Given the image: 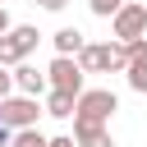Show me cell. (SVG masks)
Instances as JSON below:
<instances>
[{
  "mask_svg": "<svg viewBox=\"0 0 147 147\" xmlns=\"http://www.w3.org/2000/svg\"><path fill=\"white\" fill-rule=\"evenodd\" d=\"M83 74H124L129 69V46L124 41H87L78 51Z\"/></svg>",
  "mask_w": 147,
  "mask_h": 147,
  "instance_id": "obj_1",
  "label": "cell"
},
{
  "mask_svg": "<svg viewBox=\"0 0 147 147\" xmlns=\"http://www.w3.org/2000/svg\"><path fill=\"white\" fill-rule=\"evenodd\" d=\"M115 110H119V96H115L110 87H87V92L78 96L74 119H78V124H110Z\"/></svg>",
  "mask_w": 147,
  "mask_h": 147,
  "instance_id": "obj_2",
  "label": "cell"
},
{
  "mask_svg": "<svg viewBox=\"0 0 147 147\" xmlns=\"http://www.w3.org/2000/svg\"><path fill=\"white\" fill-rule=\"evenodd\" d=\"M46 78H51V87L74 92V96L87 92V87H83V64H78V55H55V60L46 64Z\"/></svg>",
  "mask_w": 147,
  "mask_h": 147,
  "instance_id": "obj_3",
  "label": "cell"
},
{
  "mask_svg": "<svg viewBox=\"0 0 147 147\" xmlns=\"http://www.w3.org/2000/svg\"><path fill=\"white\" fill-rule=\"evenodd\" d=\"M37 115H41L37 96H23V92L14 96V92H9V96L0 101V119H5L14 133H18V129H37Z\"/></svg>",
  "mask_w": 147,
  "mask_h": 147,
  "instance_id": "obj_4",
  "label": "cell"
},
{
  "mask_svg": "<svg viewBox=\"0 0 147 147\" xmlns=\"http://www.w3.org/2000/svg\"><path fill=\"white\" fill-rule=\"evenodd\" d=\"M110 32H115V41H138V37H147V5H124V9L110 18Z\"/></svg>",
  "mask_w": 147,
  "mask_h": 147,
  "instance_id": "obj_5",
  "label": "cell"
},
{
  "mask_svg": "<svg viewBox=\"0 0 147 147\" xmlns=\"http://www.w3.org/2000/svg\"><path fill=\"white\" fill-rule=\"evenodd\" d=\"M14 87H18L23 96H41V92H51V78L23 60V64H14Z\"/></svg>",
  "mask_w": 147,
  "mask_h": 147,
  "instance_id": "obj_6",
  "label": "cell"
},
{
  "mask_svg": "<svg viewBox=\"0 0 147 147\" xmlns=\"http://www.w3.org/2000/svg\"><path fill=\"white\" fill-rule=\"evenodd\" d=\"M74 138H78V147H115V138H110L106 124H78L74 119Z\"/></svg>",
  "mask_w": 147,
  "mask_h": 147,
  "instance_id": "obj_7",
  "label": "cell"
},
{
  "mask_svg": "<svg viewBox=\"0 0 147 147\" xmlns=\"http://www.w3.org/2000/svg\"><path fill=\"white\" fill-rule=\"evenodd\" d=\"M74 110H78V96H74V92H60V87H51V92H46V115L69 119Z\"/></svg>",
  "mask_w": 147,
  "mask_h": 147,
  "instance_id": "obj_8",
  "label": "cell"
},
{
  "mask_svg": "<svg viewBox=\"0 0 147 147\" xmlns=\"http://www.w3.org/2000/svg\"><path fill=\"white\" fill-rule=\"evenodd\" d=\"M9 41H14V46H18V55L28 60V55L37 51V41H41V32H37L32 23H18V28H9Z\"/></svg>",
  "mask_w": 147,
  "mask_h": 147,
  "instance_id": "obj_9",
  "label": "cell"
},
{
  "mask_svg": "<svg viewBox=\"0 0 147 147\" xmlns=\"http://www.w3.org/2000/svg\"><path fill=\"white\" fill-rule=\"evenodd\" d=\"M51 41H55V55H78V51H83V46H87V41H83V32H78V28H60V32H55V37H51Z\"/></svg>",
  "mask_w": 147,
  "mask_h": 147,
  "instance_id": "obj_10",
  "label": "cell"
},
{
  "mask_svg": "<svg viewBox=\"0 0 147 147\" xmlns=\"http://www.w3.org/2000/svg\"><path fill=\"white\" fill-rule=\"evenodd\" d=\"M124 78H129V87H133V92H147V55H138V60H129V69H124Z\"/></svg>",
  "mask_w": 147,
  "mask_h": 147,
  "instance_id": "obj_11",
  "label": "cell"
},
{
  "mask_svg": "<svg viewBox=\"0 0 147 147\" xmlns=\"http://www.w3.org/2000/svg\"><path fill=\"white\" fill-rule=\"evenodd\" d=\"M9 147H51V138H46L41 129H18V133L9 138Z\"/></svg>",
  "mask_w": 147,
  "mask_h": 147,
  "instance_id": "obj_12",
  "label": "cell"
},
{
  "mask_svg": "<svg viewBox=\"0 0 147 147\" xmlns=\"http://www.w3.org/2000/svg\"><path fill=\"white\" fill-rule=\"evenodd\" d=\"M124 5H129V0H87V9H92L96 18H115Z\"/></svg>",
  "mask_w": 147,
  "mask_h": 147,
  "instance_id": "obj_13",
  "label": "cell"
},
{
  "mask_svg": "<svg viewBox=\"0 0 147 147\" xmlns=\"http://www.w3.org/2000/svg\"><path fill=\"white\" fill-rule=\"evenodd\" d=\"M0 64H5V69H9V64H23V55H18V46L9 41V32L0 37Z\"/></svg>",
  "mask_w": 147,
  "mask_h": 147,
  "instance_id": "obj_14",
  "label": "cell"
},
{
  "mask_svg": "<svg viewBox=\"0 0 147 147\" xmlns=\"http://www.w3.org/2000/svg\"><path fill=\"white\" fill-rule=\"evenodd\" d=\"M9 92H14V74H9V69H5V64H0V101H5V96H9Z\"/></svg>",
  "mask_w": 147,
  "mask_h": 147,
  "instance_id": "obj_15",
  "label": "cell"
},
{
  "mask_svg": "<svg viewBox=\"0 0 147 147\" xmlns=\"http://www.w3.org/2000/svg\"><path fill=\"white\" fill-rule=\"evenodd\" d=\"M51 147H78V138H69V133H60V138H51Z\"/></svg>",
  "mask_w": 147,
  "mask_h": 147,
  "instance_id": "obj_16",
  "label": "cell"
},
{
  "mask_svg": "<svg viewBox=\"0 0 147 147\" xmlns=\"http://www.w3.org/2000/svg\"><path fill=\"white\" fill-rule=\"evenodd\" d=\"M37 5H41V9H51V14H60V9L69 5V0H37Z\"/></svg>",
  "mask_w": 147,
  "mask_h": 147,
  "instance_id": "obj_17",
  "label": "cell"
},
{
  "mask_svg": "<svg viewBox=\"0 0 147 147\" xmlns=\"http://www.w3.org/2000/svg\"><path fill=\"white\" fill-rule=\"evenodd\" d=\"M9 28H14V23H9V14H5V5H0V37H5Z\"/></svg>",
  "mask_w": 147,
  "mask_h": 147,
  "instance_id": "obj_18",
  "label": "cell"
},
{
  "mask_svg": "<svg viewBox=\"0 0 147 147\" xmlns=\"http://www.w3.org/2000/svg\"><path fill=\"white\" fill-rule=\"evenodd\" d=\"M9 138H14V129H9V124H5V119H0V147H5V142H9Z\"/></svg>",
  "mask_w": 147,
  "mask_h": 147,
  "instance_id": "obj_19",
  "label": "cell"
},
{
  "mask_svg": "<svg viewBox=\"0 0 147 147\" xmlns=\"http://www.w3.org/2000/svg\"><path fill=\"white\" fill-rule=\"evenodd\" d=\"M32 5H37V0H32Z\"/></svg>",
  "mask_w": 147,
  "mask_h": 147,
  "instance_id": "obj_20",
  "label": "cell"
},
{
  "mask_svg": "<svg viewBox=\"0 0 147 147\" xmlns=\"http://www.w3.org/2000/svg\"><path fill=\"white\" fill-rule=\"evenodd\" d=\"M0 5H5V0H0Z\"/></svg>",
  "mask_w": 147,
  "mask_h": 147,
  "instance_id": "obj_21",
  "label": "cell"
}]
</instances>
